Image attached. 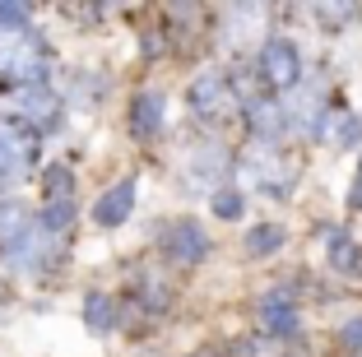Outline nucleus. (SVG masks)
Returning a JSON list of instances; mask_svg holds the SVG:
<instances>
[{
	"instance_id": "obj_10",
	"label": "nucleus",
	"mask_w": 362,
	"mask_h": 357,
	"mask_svg": "<svg viewBox=\"0 0 362 357\" xmlns=\"http://www.w3.org/2000/svg\"><path fill=\"white\" fill-rule=\"evenodd\" d=\"M130 130H135L139 139H149L163 130V98L158 93H139L135 103H130Z\"/></svg>"
},
{
	"instance_id": "obj_8",
	"label": "nucleus",
	"mask_w": 362,
	"mask_h": 357,
	"mask_svg": "<svg viewBox=\"0 0 362 357\" xmlns=\"http://www.w3.org/2000/svg\"><path fill=\"white\" fill-rule=\"evenodd\" d=\"M56 93L47 84H28L23 88L19 98H14V121H19V126H28V130H37V126H47V121H56Z\"/></svg>"
},
{
	"instance_id": "obj_18",
	"label": "nucleus",
	"mask_w": 362,
	"mask_h": 357,
	"mask_svg": "<svg viewBox=\"0 0 362 357\" xmlns=\"http://www.w3.org/2000/svg\"><path fill=\"white\" fill-rule=\"evenodd\" d=\"M70 186H75V177H70V168H65V163H52V168L42 172L47 204H52V200H70Z\"/></svg>"
},
{
	"instance_id": "obj_20",
	"label": "nucleus",
	"mask_w": 362,
	"mask_h": 357,
	"mask_svg": "<svg viewBox=\"0 0 362 357\" xmlns=\"http://www.w3.org/2000/svg\"><path fill=\"white\" fill-rule=\"evenodd\" d=\"M214 213H218V218H242V195H237V190H218V195H214Z\"/></svg>"
},
{
	"instance_id": "obj_1",
	"label": "nucleus",
	"mask_w": 362,
	"mask_h": 357,
	"mask_svg": "<svg viewBox=\"0 0 362 357\" xmlns=\"http://www.w3.org/2000/svg\"><path fill=\"white\" fill-rule=\"evenodd\" d=\"M42 37L33 28H0V74L5 79H42Z\"/></svg>"
},
{
	"instance_id": "obj_16",
	"label": "nucleus",
	"mask_w": 362,
	"mask_h": 357,
	"mask_svg": "<svg viewBox=\"0 0 362 357\" xmlns=\"http://www.w3.org/2000/svg\"><path fill=\"white\" fill-rule=\"evenodd\" d=\"M279 246H284V228L279 223H260V228L246 232V251L251 255H274Z\"/></svg>"
},
{
	"instance_id": "obj_4",
	"label": "nucleus",
	"mask_w": 362,
	"mask_h": 357,
	"mask_svg": "<svg viewBox=\"0 0 362 357\" xmlns=\"http://www.w3.org/2000/svg\"><path fill=\"white\" fill-rule=\"evenodd\" d=\"M37 153V130L19 126L14 116L0 121V186H10L23 168H28V158Z\"/></svg>"
},
{
	"instance_id": "obj_19",
	"label": "nucleus",
	"mask_w": 362,
	"mask_h": 357,
	"mask_svg": "<svg viewBox=\"0 0 362 357\" xmlns=\"http://www.w3.org/2000/svg\"><path fill=\"white\" fill-rule=\"evenodd\" d=\"M353 14H358L353 5H316V19L325 23V28H339V23H349Z\"/></svg>"
},
{
	"instance_id": "obj_9",
	"label": "nucleus",
	"mask_w": 362,
	"mask_h": 357,
	"mask_svg": "<svg viewBox=\"0 0 362 357\" xmlns=\"http://www.w3.org/2000/svg\"><path fill=\"white\" fill-rule=\"evenodd\" d=\"M135 213V181H117L112 190H103L98 195V204H93V223L98 228H121V223Z\"/></svg>"
},
{
	"instance_id": "obj_7",
	"label": "nucleus",
	"mask_w": 362,
	"mask_h": 357,
	"mask_svg": "<svg viewBox=\"0 0 362 357\" xmlns=\"http://www.w3.org/2000/svg\"><path fill=\"white\" fill-rule=\"evenodd\" d=\"M163 246H168V255H172V260H181V264H200L204 255H209V237H204V228H200V223H191V218L172 223L168 237H163Z\"/></svg>"
},
{
	"instance_id": "obj_5",
	"label": "nucleus",
	"mask_w": 362,
	"mask_h": 357,
	"mask_svg": "<svg viewBox=\"0 0 362 357\" xmlns=\"http://www.w3.org/2000/svg\"><path fill=\"white\" fill-rule=\"evenodd\" d=\"M186 103L195 107V116H228L237 107L233 98V79H223V74H200L191 88H186Z\"/></svg>"
},
{
	"instance_id": "obj_2",
	"label": "nucleus",
	"mask_w": 362,
	"mask_h": 357,
	"mask_svg": "<svg viewBox=\"0 0 362 357\" xmlns=\"http://www.w3.org/2000/svg\"><path fill=\"white\" fill-rule=\"evenodd\" d=\"M242 181L260 186L265 195H288L293 190V168L284 163V153L269 144H256L251 153L242 158Z\"/></svg>"
},
{
	"instance_id": "obj_3",
	"label": "nucleus",
	"mask_w": 362,
	"mask_h": 357,
	"mask_svg": "<svg viewBox=\"0 0 362 357\" xmlns=\"http://www.w3.org/2000/svg\"><path fill=\"white\" fill-rule=\"evenodd\" d=\"M260 79H265V88H279V93H293L302 84V56L288 37H269L260 47Z\"/></svg>"
},
{
	"instance_id": "obj_11",
	"label": "nucleus",
	"mask_w": 362,
	"mask_h": 357,
	"mask_svg": "<svg viewBox=\"0 0 362 357\" xmlns=\"http://www.w3.org/2000/svg\"><path fill=\"white\" fill-rule=\"evenodd\" d=\"M260 320H265L269 334H293V329H298V311H293V302H288L284 293H269L265 302H260Z\"/></svg>"
},
{
	"instance_id": "obj_13",
	"label": "nucleus",
	"mask_w": 362,
	"mask_h": 357,
	"mask_svg": "<svg viewBox=\"0 0 362 357\" xmlns=\"http://www.w3.org/2000/svg\"><path fill=\"white\" fill-rule=\"evenodd\" d=\"M260 19H265L260 5H237V10H228V42H251Z\"/></svg>"
},
{
	"instance_id": "obj_21",
	"label": "nucleus",
	"mask_w": 362,
	"mask_h": 357,
	"mask_svg": "<svg viewBox=\"0 0 362 357\" xmlns=\"http://www.w3.org/2000/svg\"><path fill=\"white\" fill-rule=\"evenodd\" d=\"M344 344H349V348H362V315H353V320H349V325H344Z\"/></svg>"
},
{
	"instance_id": "obj_15",
	"label": "nucleus",
	"mask_w": 362,
	"mask_h": 357,
	"mask_svg": "<svg viewBox=\"0 0 362 357\" xmlns=\"http://www.w3.org/2000/svg\"><path fill=\"white\" fill-rule=\"evenodd\" d=\"M28 228H33L28 213H23L19 204H5V209H0V251H10V246L19 242V237H23Z\"/></svg>"
},
{
	"instance_id": "obj_12",
	"label": "nucleus",
	"mask_w": 362,
	"mask_h": 357,
	"mask_svg": "<svg viewBox=\"0 0 362 357\" xmlns=\"http://www.w3.org/2000/svg\"><path fill=\"white\" fill-rule=\"evenodd\" d=\"M325 251H330V264L339 274H358L362 269V251L349 242V232H344V228H330V232H325Z\"/></svg>"
},
{
	"instance_id": "obj_17",
	"label": "nucleus",
	"mask_w": 362,
	"mask_h": 357,
	"mask_svg": "<svg viewBox=\"0 0 362 357\" xmlns=\"http://www.w3.org/2000/svg\"><path fill=\"white\" fill-rule=\"evenodd\" d=\"M70 218H75V204L70 200H52V204H42V213H37V228H42L47 237H56V232L70 228Z\"/></svg>"
},
{
	"instance_id": "obj_14",
	"label": "nucleus",
	"mask_w": 362,
	"mask_h": 357,
	"mask_svg": "<svg viewBox=\"0 0 362 357\" xmlns=\"http://www.w3.org/2000/svg\"><path fill=\"white\" fill-rule=\"evenodd\" d=\"M112 320H117L112 297H107V293H88L84 297V325L93 329V334H107V329H112Z\"/></svg>"
},
{
	"instance_id": "obj_22",
	"label": "nucleus",
	"mask_w": 362,
	"mask_h": 357,
	"mask_svg": "<svg viewBox=\"0 0 362 357\" xmlns=\"http://www.w3.org/2000/svg\"><path fill=\"white\" fill-rule=\"evenodd\" d=\"M349 204L362 209V163H358V177H353V190H349Z\"/></svg>"
},
{
	"instance_id": "obj_6",
	"label": "nucleus",
	"mask_w": 362,
	"mask_h": 357,
	"mask_svg": "<svg viewBox=\"0 0 362 357\" xmlns=\"http://www.w3.org/2000/svg\"><path fill=\"white\" fill-rule=\"evenodd\" d=\"M228 177V148L223 144H200L186 163V186L191 190H209V200L218 195V181Z\"/></svg>"
}]
</instances>
